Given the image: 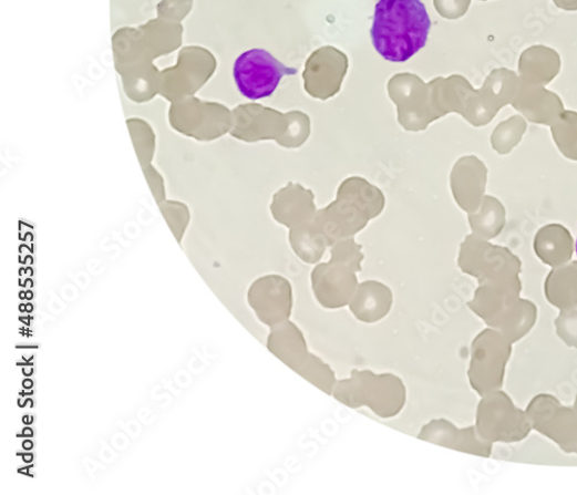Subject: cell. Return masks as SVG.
Returning <instances> with one entry per match:
<instances>
[{
	"label": "cell",
	"instance_id": "6da1fadb",
	"mask_svg": "<svg viewBox=\"0 0 577 495\" xmlns=\"http://www.w3.org/2000/svg\"><path fill=\"white\" fill-rule=\"evenodd\" d=\"M431 19L422 0H379L371 39L383 60L405 63L427 42Z\"/></svg>",
	"mask_w": 577,
	"mask_h": 495
},
{
	"label": "cell",
	"instance_id": "7a4b0ae2",
	"mask_svg": "<svg viewBox=\"0 0 577 495\" xmlns=\"http://www.w3.org/2000/svg\"><path fill=\"white\" fill-rule=\"evenodd\" d=\"M332 396L350 409L367 408L379 419L392 420L403 411L408 393L403 380L394 373L352 370L338 381Z\"/></svg>",
	"mask_w": 577,
	"mask_h": 495
},
{
	"label": "cell",
	"instance_id": "3957f363",
	"mask_svg": "<svg viewBox=\"0 0 577 495\" xmlns=\"http://www.w3.org/2000/svg\"><path fill=\"white\" fill-rule=\"evenodd\" d=\"M475 426L485 442L492 445L521 442L533 429L527 412L516 408L501 390L482 396Z\"/></svg>",
	"mask_w": 577,
	"mask_h": 495
},
{
	"label": "cell",
	"instance_id": "277c9868",
	"mask_svg": "<svg viewBox=\"0 0 577 495\" xmlns=\"http://www.w3.org/2000/svg\"><path fill=\"white\" fill-rule=\"evenodd\" d=\"M512 344L493 328L484 329L473 341L468 378L471 386L478 395L483 396L503 388Z\"/></svg>",
	"mask_w": 577,
	"mask_h": 495
},
{
	"label": "cell",
	"instance_id": "5b68a950",
	"mask_svg": "<svg viewBox=\"0 0 577 495\" xmlns=\"http://www.w3.org/2000/svg\"><path fill=\"white\" fill-rule=\"evenodd\" d=\"M297 74L264 49H253L240 54L234 65V79L239 93L249 100L271 96L286 75Z\"/></svg>",
	"mask_w": 577,
	"mask_h": 495
},
{
	"label": "cell",
	"instance_id": "8992f818",
	"mask_svg": "<svg viewBox=\"0 0 577 495\" xmlns=\"http://www.w3.org/2000/svg\"><path fill=\"white\" fill-rule=\"evenodd\" d=\"M534 430L553 440L564 452L577 454V412L555 396L542 394L527 408Z\"/></svg>",
	"mask_w": 577,
	"mask_h": 495
},
{
	"label": "cell",
	"instance_id": "52a82bcc",
	"mask_svg": "<svg viewBox=\"0 0 577 495\" xmlns=\"http://www.w3.org/2000/svg\"><path fill=\"white\" fill-rule=\"evenodd\" d=\"M356 270L342 262L329 260L312 271V289L319 305L327 310L349 307L359 287Z\"/></svg>",
	"mask_w": 577,
	"mask_h": 495
},
{
	"label": "cell",
	"instance_id": "ba28073f",
	"mask_svg": "<svg viewBox=\"0 0 577 495\" xmlns=\"http://www.w3.org/2000/svg\"><path fill=\"white\" fill-rule=\"evenodd\" d=\"M249 301L260 322L270 329L290 320L293 307L291 285L279 275H269L253 286Z\"/></svg>",
	"mask_w": 577,
	"mask_h": 495
},
{
	"label": "cell",
	"instance_id": "9c48e42d",
	"mask_svg": "<svg viewBox=\"0 0 577 495\" xmlns=\"http://www.w3.org/2000/svg\"><path fill=\"white\" fill-rule=\"evenodd\" d=\"M347 69L348 61L340 51L333 48L318 50L307 63V92L321 100L332 97L339 93Z\"/></svg>",
	"mask_w": 577,
	"mask_h": 495
},
{
	"label": "cell",
	"instance_id": "30bf717a",
	"mask_svg": "<svg viewBox=\"0 0 577 495\" xmlns=\"http://www.w3.org/2000/svg\"><path fill=\"white\" fill-rule=\"evenodd\" d=\"M418 437L422 442L465 454L490 457L492 453V444L485 442L476 426L458 429L445 419H436L426 423Z\"/></svg>",
	"mask_w": 577,
	"mask_h": 495
},
{
	"label": "cell",
	"instance_id": "8fae6325",
	"mask_svg": "<svg viewBox=\"0 0 577 495\" xmlns=\"http://www.w3.org/2000/svg\"><path fill=\"white\" fill-rule=\"evenodd\" d=\"M266 346L295 373L306 365L312 354L303 330L291 320L270 328Z\"/></svg>",
	"mask_w": 577,
	"mask_h": 495
},
{
	"label": "cell",
	"instance_id": "7c38bea8",
	"mask_svg": "<svg viewBox=\"0 0 577 495\" xmlns=\"http://www.w3.org/2000/svg\"><path fill=\"white\" fill-rule=\"evenodd\" d=\"M393 300V292L388 286L378 281H367L357 287L349 309L357 320L371 324L390 314Z\"/></svg>",
	"mask_w": 577,
	"mask_h": 495
},
{
	"label": "cell",
	"instance_id": "4fadbf2b",
	"mask_svg": "<svg viewBox=\"0 0 577 495\" xmlns=\"http://www.w3.org/2000/svg\"><path fill=\"white\" fill-rule=\"evenodd\" d=\"M279 195L282 199V209L281 213L275 214V218L280 224L293 229L313 221L317 213L311 190L289 184Z\"/></svg>",
	"mask_w": 577,
	"mask_h": 495
},
{
	"label": "cell",
	"instance_id": "5bb4252c",
	"mask_svg": "<svg viewBox=\"0 0 577 495\" xmlns=\"http://www.w3.org/2000/svg\"><path fill=\"white\" fill-rule=\"evenodd\" d=\"M290 244L297 257L307 264L319 262L327 247H329V243L316 219L306 226L290 229Z\"/></svg>",
	"mask_w": 577,
	"mask_h": 495
},
{
	"label": "cell",
	"instance_id": "9a60e30c",
	"mask_svg": "<svg viewBox=\"0 0 577 495\" xmlns=\"http://www.w3.org/2000/svg\"><path fill=\"white\" fill-rule=\"evenodd\" d=\"M338 196L344 197L361 206L369 213L371 218L377 217L384 206V197L379 188L362 178L347 179L341 185Z\"/></svg>",
	"mask_w": 577,
	"mask_h": 495
},
{
	"label": "cell",
	"instance_id": "2e32d148",
	"mask_svg": "<svg viewBox=\"0 0 577 495\" xmlns=\"http://www.w3.org/2000/svg\"><path fill=\"white\" fill-rule=\"evenodd\" d=\"M297 374L313 384L316 389L331 396L339 381L331 365H328L315 353Z\"/></svg>",
	"mask_w": 577,
	"mask_h": 495
},
{
	"label": "cell",
	"instance_id": "e0dca14e",
	"mask_svg": "<svg viewBox=\"0 0 577 495\" xmlns=\"http://www.w3.org/2000/svg\"><path fill=\"white\" fill-rule=\"evenodd\" d=\"M331 260L346 264L356 271H361L364 260L362 246L357 244L352 237L339 240L331 246Z\"/></svg>",
	"mask_w": 577,
	"mask_h": 495
},
{
	"label": "cell",
	"instance_id": "ac0fdd59",
	"mask_svg": "<svg viewBox=\"0 0 577 495\" xmlns=\"http://www.w3.org/2000/svg\"><path fill=\"white\" fill-rule=\"evenodd\" d=\"M556 323L558 337L567 346L577 348V316H561Z\"/></svg>",
	"mask_w": 577,
	"mask_h": 495
},
{
	"label": "cell",
	"instance_id": "d6986e66",
	"mask_svg": "<svg viewBox=\"0 0 577 495\" xmlns=\"http://www.w3.org/2000/svg\"><path fill=\"white\" fill-rule=\"evenodd\" d=\"M574 409L577 412V396H576V400H575Z\"/></svg>",
	"mask_w": 577,
	"mask_h": 495
},
{
	"label": "cell",
	"instance_id": "ffe728a7",
	"mask_svg": "<svg viewBox=\"0 0 577 495\" xmlns=\"http://www.w3.org/2000/svg\"><path fill=\"white\" fill-rule=\"evenodd\" d=\"M575 250H576V255H577V239H576Z\"/></svg>",
	"mask_w": 577,
	"mask_h": 495
}]
</instances>
